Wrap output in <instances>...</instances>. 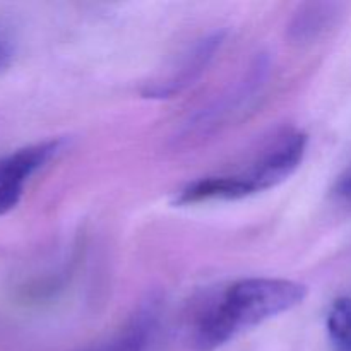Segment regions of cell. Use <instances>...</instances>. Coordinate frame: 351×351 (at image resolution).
I'll return each instance as SVG.
<instances>
[{"mask_svg":"<svg viewBox=\"0 0 351 351\" xmlns=\"http://www.w3.org/2000/svg\"><path fill=\"white\" fill-rule=\"evenodd\" d=\"M307 287L281 278H243L204 308L194 328L192 343L197 351H215L242 331L298 307Z\"/></svg>","mask_w":351,"mask_h":351,"instance_id":"1","label":"cell"},{"mask_svg":"<svg viewBox=\"0 0 351 351\" xmlns=\"http://www.w3.org/2000/svg\"><path fill=\"white\" fill-rule=\"evenodd\" d=\"M64 147L62 139L43 141L0 158V216L19 204L27 180L53 160Z\"/></svg>","mask_w":351,"mask_h":351,"instance_id":"2","label":"cell"},{"mask_svg":"<svg viewBox=\"0 0 351 351\" xmlns=\"http://www.w3.org/2000/svg\"><path fill=\"white\" fill-rule=\"evenodd\" d=\"M223 41H225V31H213V33L199 38L194 47L189 48L187 53L178 62V67L170 72L167 77H161L147 84L143 95L146 98L167 99L184 93L201 77L202 72L219 51Z\"/></svg>","mask_w":351,"mask_h":351,"instance_id":"3","label":"cell"},{"mask_svg":"<svg viewBox=\"0 0 351 351\" xmlns=\"http://www.w3.org/2000/svg\"><path fill=\"white\" fill-rule=\"evenodd\" d=\"M308 137L304 132H288L264 151L245 175L257 192L269 191L290 178L304 161Z\"/></svg>","mask_w":351,"mask_h":351,"instance_id":"4","label":"cell"},{"mask_svg":"<svg viewBox=\"0 0 351 351\" xmlns=\"http://www.w3.org/2000/svg\"><path fill=\"white\" fill-rule=\"evenodd\" d=\"M257 194L256 187L245 175H219L204 177L185 185L175 197V204L189 206L206 201H235Z\"/></svg>","mask_w":351,"mask_h":351,"instance_id":"5","label":"cell"},{"mask_svg":"<svg viewBox=\"0 0 351 351\" xmlns=\"http://www.w3.org/2000/svg\"><path fill=\"white\" fill-rule=\"evenodd\" d=\"M329 17H331L329 3H304L298 7L288 24V38L291 43L297 45L312 43L326 29Z\"/></svg>","mask_w":351,"mask_h":351,"instance_id":"6","label":"cell"},{"mask_svg":"<svg viewBox=\"0 0 351 351\" xmlns=\"http://www.w3.org/2000/svg\"><path fill=\"white\" fill-rule=\"evenodd\" d=\"M154 322V311L153 308H143L136 314V317L130 321V324L120 332L117 338L106 345L96 346V348L84 350V351H144L147 346V341L151 338Z\"/></svg>","mask_w":351,"mask_h":351,"instance_id":"7","label":"cell"},{"mask_svg":"<svg viewBox=\"0 0 351 351\" xmlns=\"http://www.w3.org/2000/svg\"><path fill=\"white\" fill-rule=\"evenodd\" d=\"M328 332L338 351H351V298L332 302L328 314Z\"/></svg>","mask_w":351,"mask_h":351,"instance_id":"8","label":"cell"},{"mask_svg":"<svg viewBox=\"0 0 351 351\" xmlns=\"http://www.w3.org/2000/svg\"><path fill=\"white\" fill-rule=\"evenodd\" d=\"M16 58V41L7 29L0 27V74L9 71Z\"/></svg>","mask_w":351,"mask_h":351,"instance_id":"9","label":"cell"},{"mask_svg":"<svg viewBox=\"0 0 351 351\" xmlns=\"http://www.w3.org/2000/svg\"><path fill=\"white\" fill-rule=\"evenodd\" d=\"M335 195L345 204L351 206V171L339 177V180L335 185Z\"/></svg>","mask_w":351,"mask_h":351,"instance_id":"10","label":"cell"}]
</instances>
